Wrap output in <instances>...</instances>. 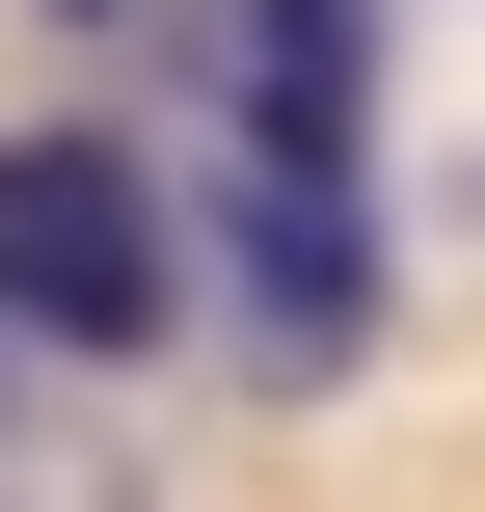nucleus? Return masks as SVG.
<instances>
[{"instance_id":"obj_4","label":"nucleus","mask_w":485,"mask_h":512,"mask_svg":"<svg viewBox=\"0 0 485 512\" xmlns=\"http://www.w3.org/2000/svg\"><path fill=\"white\" fill-rule=\"evenodd\" d=\"M27 27H162V0H27Z\"/></svg>"},{"instance_id":"obj_1","label":"nucleus","mask_w":485,"mask_h":512,"mask_svg":"<svg viewBox=\"0 0 485 512\" xmlns=\"http://www.w3.org/2000/svg\"><path fill=\"white\" fill-rule=\"evenodd\" d=\"M189 324V162H135V135H0V351H54V378H135Z\"/></svg>"},{"instance_id":"obj_3","label":"nucleus","mask_w":485,"mask_h":512,"mask_svg":"<svg viewBox=\"0 0 485 512\" xmlns=\"http://www.w3.org/2000/svg\"><path fill=\"white\" fill-rule=\"evenodd\" d=\"M216 162H378V0H162Z\"/></svg>"},{"instance_id":"obj_2","label":"nucleus","mask_w":485,"mask_h":512,"mask_svg":"<svg viewBox=\"0 0 485 512\" xmlns=\"http://www.w3.org/2000/svg\"><path fill=\"white\" fill-rule=\"evenodd\" d=\"M189 297L243 324L270 405H324L378 324H405V243H378V162H189Z\"/></svg>"}]
</instances>
